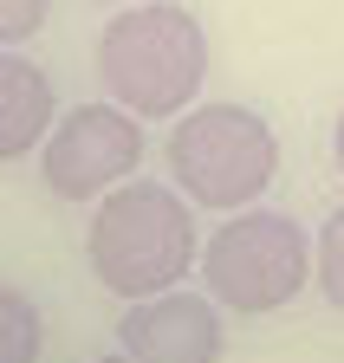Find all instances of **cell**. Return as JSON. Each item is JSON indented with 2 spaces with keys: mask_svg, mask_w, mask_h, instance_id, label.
Here are the masks:
<instances>
[{
  "mask_svg": "<svg viewBox=\"0 0 344 363\" xmlns=\"http://www.w3.org/2000/svg\"><path fill=\"white\" fill-rule=\"evenodd\" d=\"M189 208L195 201L176 195L169 182H123V189H111L91 214V234H84V259H91L98 286L131 298V305L182 286V272L201 259Z\"/></svg>",
  "mask_w": 344,
  "mask_h": 363,
  "instance_id": "6da1fadb",
  "label": "cell"
},
{
  "mask_svg": "<svg viewBox=\"0 0 344 363\" xmlns=\"http://www.w3.org/2000/svg\"><path fill=\"white\" fill-rule=\"evenodd\" d=\"M201 78H208L201 20L169 7V0H137L98 33V84L111 91V104L137 117L189 111Z\"/></svg>",
  "mask_w": 344,
  "mask_h": 363,
  "instance_id": "7a4b0ae2",
  "label": "cell"
},
{
  "mask_svg": "<svg viewBox=\"0 0 344 363\" xmlns=\"http://www.w3.org/2000/svg\"><path fill=\"white\" fill-rule=\"evenodd\" d=\"M279 175V136L247 104H201L169 130V182L195 208H253Z\"/></svg>",
  "mask_w": 344,
  "mask_h": 363,
  "instance_id": "3957f363",
  "label": "cell"
},
{
  "mask_svg": "<svg viewBox=\"0 0 344 363\" xmlns=\"http://www.w3.org/2000/svg\"><path fill=\"white\" fill-rule=\"evenodd\" d=\"M312 272H318L312 234L292 214H273V208H240L201 247V279H208L214 305L240 311V318H267V311L292 305Z\"/></svg>",
  "mask_w": 344,
  "mask_h": 363,
  "instance_id": "277c9868",
  "label": "cell"
},
{
  "mask_svg": "<svg viewBox=\"0 0 344 363\" xmlns=\"http://www.w3.org/2000/svg\"><path fill=\"white\" fill-rule=\"evenodd\" d=\"M137 162H143V123L123 104H72L39 150V175L59 201H104L111 189L131 182Z\"/></svg>",
  "mask_w": 344,
  "mask_h": 363,
  "instance_id": "5b68a950",
  "label": "cell"
},
{
  "mask_svg": "<svg viewBox=\"0 0 344 363\" xmlns=\"http://www.w3.org/2000/svg\"><path fill=\"white\" fill-rule=\"evenodd\" d=\"M117 337L137 363H221L228 350L214 292H176V286L156 298H137Z\"/></svg>",
  "mask_w": 344,
  "mask_h": 363,
  "instance_id": "8992f818",
  "label": "cell"
},
{
  "mask_svg": "<svg viewBox=\"0 0 344 363\" xmlns=\"http://www.w3.org/2000/svg\"><path fill=\"white\" fill-rule=\"evenodd\" d=\"M52 136V78L33 59H0V162H20L26 150H46Z\"/></svg>",
  "mask_w": 344,
  "mask_h": 363,
  "instance_id": "52a82bcc",
  "label": "cell"
},
{
  "mask_svg": "<svg viewBox=\"0 0 344 363\" xmlns=\"http://www.w3.org/2000/svg\"><path fill=\"white\" fill-rule=\"evenodd\" d=\"M39 305L20 286H0V363H39Z\"/></svg>",
  "mask_w": 344,
  "mask_h": 363,
  "instance_id": "ba28073f",
  "label": "cell"
},
{
  "mask_svg": "<svg viewBox=\"0 0 344 363\" xmlns=\"http://www.w3.org/2000/svg\"><path fill=\"white\" fill-rule=\"evenodd\" d=\"M318 292L325 305L344 311V208L325 214V234H318Z\"/></svg>",
  "mask_w": 344,
  "mask_h": 363,
  "instance_id": "9c48e42d",
  "label": "cell"
},
{
  "mask_svg": "<svg viewBox=\"0 0 344 363\" xmlns=\"http://www.w3.org/2000/svg\"><path fill=\"white\" fill-rule=\"evenodd\" d=\"M46 26V0H0V45L20 52V45Z\"/></svg>",
  "mask_w": 344,
  "mask_h": 363,
  "instance_id": "30bf717a",
  "label": "cell"
},
{
  "mask_svg": "<svg viewBox=\"0 0 344 363\" xmlns=\"http://www.w3.org/2000/svg\"><path fill=\"white\" fill-rule=\"evenodd\" d=\"M331 156H338V169H344V111H338V123H331Z\"/></svg>",
  "mask_w": 344,
  "mask_h": 363,
  "instance_id": "8fae6325",
  "label": "cell"
},
{
  "mask_svg": "<svg viewBox=\"0 0 344 363\" xmlns=\"http://www.w3.org/2000/svg\"><path fill=\"white\" fill-rule=\"evenodd\" d=\"M98 363H137V357H131V350H117V357H98Z\"/></svg>",
  "mask_w": 344,
  "mask_h": 363,
  "instance_id": "7c38bea8",
  "label": "cell"
},
{
  "mask_svg": "<svg viewBox=\"0 0 344 363\" xmlns=\"http://www.w3.org/2000/svg\"><path fill=\"white\" fill-rule=\"evenodd\" d=\"M117 7H137V0H117Z\"/></svg>",
  "mask_w": 344,
  "mask_h": 363,
  "instance_id": "4fadbf2b",
  "label": "cell"
}]
</instances>
